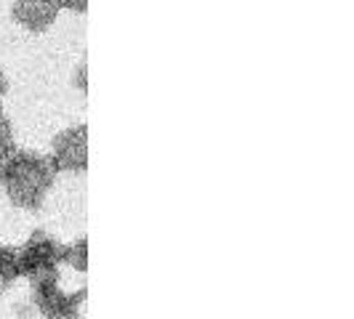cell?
<instances>
[{
  "label": "cell",
  "mask_w": 354,
  "mask_h": 319,
  "mask_svg": "<svg viewBox=\"0 0 354 319\" xmlns=\"http://www.w3.org/2000/svg\"><path fill=\"white\" fill-rule=\"evenodd\" d=\"M53 173L48 157L37 152H14L8 160L0 162V186L8 195V200L24 208V211H37L43 205L46 195L53 186Z\"/></svg>",
  "instance_id": "1"
},
{
  "label": "cell",
  "mask_w": 354,
  "mask_h": 319,
  "mask_svg": "<svg viewBox=\"0 0 354 319\" xmlns=\"http://www.w3.org/2000/svg\"><path fill=\"white\" fill-rule=\"evenodd\" d=\"M59 280H62V277H59V269L32 277V280H30V282H32V303L40 309L43 317L75 319L77 311H80V306H83V301H86V296H88V290L80 287V290H75V293H64V290L59 287Z\"/></svg>",
  "instance_id": "2"
},
{
  "label": "cell",
  "mask_w": 354,
  "mask_h": 319,
  "mask_svg": "<svg viewBox=\"0 0 354 319\" xmlns=\"http://www.w3.org/2000/svg\"><path fill=\"white\" fill-rule=\"evenodd\" d=\"M53 173H83L88 171V125H72L56 133L51 144Z\"/></svg>",
  "instance_id": "3"
},
{
  "label": "cell",
  "mask_w": 354,
  "mask_h": 319,
  "mask_svg": "<svg viewBox=\"0 0 354 319\" xmlns=\"http://www.w3.org/2000/svg\"><path fill=\"white\" fill-rule=\"evenodd\" d=\"M59 242L48 237L43 229H37L30 234V240L17 250V269L19 277L32 280L37 274H46L59 269Z\"/></svg>",
  "instance_id": "4"
},
{
  "label": "cell",
  "mask_w": 354,
  "mask_h": 319,
  "mask_svg": "<svg viewBox=\"0 0 354 319\" xmlns=\"http://www.w3.org/2000/svg\"><path fill=\"white\" fill-rule=\"evenodd\" d=\"M59 11L62 8L56 6V0H14L11 3V19L32 35L48 32L56 24Z\"/></svg>",
  "instance_id": "5"
},
{
  "label": "cell",
  "mask_w": 354,
  "mask_h": 319,
  "mask_svg": "<svg viewBox=\"0 0 354 319\" xmlns=\"http://www.w3.org/2000/svg\"><path fill=\"white\" fill-rule=\"evenodd\" d=\"M59 264L72 266L75 271H86L88 269V240L80 237L72 245H62L59 248Z\"/></svg>",
  "instance_id": "6"
},
{
  "label": "cell",
  "mask_w": 354,
  "mask_h": 319,
  "mask_svg": "<svg viewBox=\"0 0 354 319\" xmlns=\"http://www.w3.org/2000/svg\"><path fill=\"white\" fill-rule=\"evenodd\" d=\"M17 280H19L17 248H11V245H0V293L8 290Z\"/></svg>",
  "instance_id": "7"
},
{
  "label": "cell",
  "mask_w": 354,
  "mask_h": 319,
  "mask_svg": "<svg viewBox=\"0 0 354 319\" xmlns=\"http://www.w3.org/2000/svg\"><path fill=\"white\" fill-rule=\"evenodd\" d=\"M17 152V142H14V125L8 120V115L0 109V162L8 160Z\"/></svg>",
  "instance_id": "8"
},
{
  "label": "cell",
  "mask_w": 354,
  "mask_h": 319,
  "mask_svg": "<svg viewBox=\"0 0 354 319\" xmlns=\"http://www.w3.org/2000/svg\"><path fill=\"white\" fill-rule=\"evenodd\" d=\"M72 86L80 90V93L88 90V61H86V59L77 64V70H75V75H72Z\"/></svg>",
  "instance_id": "9"
},
{
  "label": "cell",
  "mask_w": 354,
  "mask_h": 319,
  "mask_svg": "<svg viewBox=\"0 0 354 319\" xmlns=\"http://www.w3.org/2000/svg\"><path fill=\"white\" fill-rule=\"evenodd\" d=\"M59 8L64 11H75V14H86L88 11V0H56Z\"/></svg>",
  "instance_id": "10"
},
{
  "label": "cell",
  "mask_w": 354,
  "mask_h": 319,
  "mask_svg": "<svg viewBox=\"0 0 354 319\" xmlns=\"http://www.w3.org/2000/svg\"><path fill=\"white\" fill-rule=\"evenodd\" d=\"M6 90H8V77H6V72L0 70V99L6 96Z\"/></svg>",
  "instance_id": "11"
}]
</instances>
